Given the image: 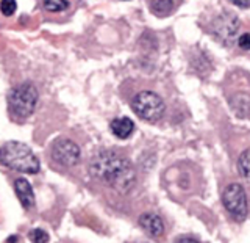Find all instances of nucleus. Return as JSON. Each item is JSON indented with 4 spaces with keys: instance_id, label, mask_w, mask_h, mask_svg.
<instances>
[{
    "instance_id": "obj_1",
    "label": "nucleus",
    "mask_w": 250,
    "mask_h": 243,
    "mask_svg": "<svg viewBox=\"0 0 250 243\" xmlns=\"http://www.w3.org/2000/svg\"><path fill=\"white\" fill-rule=\"evenodd\" d=\"M91 174L105 185L125 193L135 184V170L125 157L116 151L99 152L89 165Z\"/></svg>"
},
{
    "instance_id": "obj_2",
    "label": "nucleus",
    "mask_w": 250,
    "mask_h": 243,
    "mask_svg": "<svg viewBox=\"0 0 250 243\" xmlns=\"http://www.w3.org/2000/svg\"><path fill=\"white\" fill-rule=\"evenodd\" d=\"M0 165L27 174H36L41 168L33 151L21 141H8L0 147Z\"/></svg>"
},
{
    "instance_id": "obj_3",
    "label": "nucleus",
    "mask_w": 250,
    "mask_h": 243,
    "mask_svg": "<svg viewBox=\"0 0 250 243\" xmlns=\"http://www.w3.org/2000/svg\"><path fill=\"white\" fill-rule=\"evenodd\" d=\"M38 104V90L31 83H21L8 94V107L18 120L28 118Z\"/></svg>"
},
{
    "instance_id": "obj_4",
    "label": "nucleus",
    "mask_w": 250,
    "mask_h": 243,
    "mask_svg": "<svg viewBox=\"0 0 250 243\" xmlns=\"http://www.w3.org/2000/svg\"><path fill=\"white\" fill-rule=\"evenodd\" d=\"M131 108L138 118L147 122H155L164 115V100L153 91H141L131 100Z\"/></svg>"
},
{
    "instance_id": "obj_5",
    "label": "nucleus",
    "mask_w": 250,
    "mask_h": 243,
    "mask_svg": "<svg viewBox=\"0 0 250 243\" xmlns=\"http://www.w3.org/2000/svg\"><path fill=\"white\" fill-rule=\"evenodd\" d=\"M222 202L227 212L238 221H242L249 214V201L244 187L241 184H230L222 192Z\"/></svg>"
},
{
    "instance_id": "obj_6",
    "label": "nucleus",
    "mask_w": 250,
    "mask_h": 243,
    "mask_svg": "<svg viewBox=\"0 0 250 243\" xmlns=\"http://www.w3.org/2000/svg\"><path fill=\"white\" fill-rule=\"evenodd\" d=\"M52 159L62 167H74L80 160V147L72 140L60 138L52 145Z\"/></svg>"
},
{
    "instance_id": "obj_7",
    "label": "nucleus",
    "mask_w": 250,
    "mask_h": 243,
    "mask_svg": "<svg viewBox=\"0 0 250 243\" xmlns=\"http://www.w3.org/2000/svg\"><path fill=\"white\" fill-rule=\"evenodd\" d=\"M239 27V22L236 14L233 13H224L219 16L217 21L214 22V33L217 35L219 39L222 41H231V38L236 35Z\"/></svg>"
},
{
    "instance_id": "obj_8",
    "label": "nucleus",
    "mask_w": 250,
    "mask_h": 243,
    "mask_svg": "<svg viewBox=\"0 0 250 243\" xmlns=\"http://www.w3.org/2000/svg\"><path fill=\"white\" fill-rule=\"evenodd\" d=\"M139 224L141 227L146 231V234H148L153 239H160L164 234V224L163 219L153 214V212H147V214H143L139 217Z\"/></svg>"
},
{
    "instance_id": "obj_9",
    "label": "nucleus",
    "mask_w": 250,
    "mask_h": 243,
    "mask_svg": "<svg viewBox=\"0 0 250 243\" xmlns=\"http://www.w3.org/2000/svg\"><path fill=\"white\" fill-rule=\"evenodd\" d=\"M14 192L18 194V198L23 207L25 209L35 207V193H33V188H31L27 179H23V177L16 179L14 180Z\"/></svg>"
},
{
    "instance_id": "obj_10",
    "label": "nucleus",
    "mask_w": 250,
    "mask_h": 243,
    "mask_svg": "<svg viewBox=\"0 0 250 243\" xmlns=\"http://www.w3.org/2000/svg\"><path fill=\"white\" fill-rule=\"evenodd\" d=\"M109 127H111V132L117 138L127 140L133 133V130H135V124H133L130 118L122 116V118H116V120H113L111 124H109Z\"/></svg>"
},
{
    "instance_id": "obj_11",
    "label": "nucleus",
    "mask_w": 250,
    "mask_h": 243,
    "mask_svg": "<svg viewBox=\"0 0 250 243\" xmlns=\"http://www.w3.org/2000/svg\"><path fill=\"white\" fill-rule=\"evenodd\" d=\"M148 5H150V11L158 18H166L175 11L174 0H148Z\"/></svg>"
},
{
    "instance_id": "obj_12",
    "label": "nucleus",
    "mask_w": 250,
    "mask_h": 243,
    "mask_svg": "<svg viewBox=\"0 0 250 243\" xmlns=\"http://www.w3.org/2000/svg\"><path fill=\"white\" fill-rule=\"evenodd\" d=\"M238 171L242 177L250 180V149L244 151L238 159Z\"/></svg>"
},
{
    "instance_id": "obj_13",
    "label": "nucleus",
    "mask_w": 250,
    "mask_h": 243,
    "mask_svg": "<svg viewBox=\"0 0 250 243\" xmlns=\"http://www.w3.org/2000/svg\"><path fill=\"white\" fill-rule=\"evenodd\" d=\"M44 8L50 13H61L69 8L67 0H42Z\"/></svg>"
},
{
    "instance_id": "obj_14",
    "label": "nucleus",
    "mask_w": 250,
    "mask_h": 243,
    "mask_svg": "<svg viewBox=\"0 0 250 243\" xmlns=\"http://www.w3.org/2000/svg\"><path fill=\"white\" fill-rule=\"evenodd\" d=\"M28 239L31 240V243H47L49 242V234L42 229H31Z\"/></svg>"
},
{
    "instance_id": "obj_15",
    "label": "nucleus",
    "mask_w": 250,
    "mask_h": 243,
    "mask_svg": "<svg viewBox=\"0 0 250 243\" xmlns=\"http://www.w3.org/2000/svg\"><path fill=\"white\" fill-rule=\"evenodd\" d=\"M16 8H18L16 0H2V2H0V10H2L5 16H13Z\"/></svg>"
},
{
    "instance_id": "obj_16",
    "label": "nucleus",
    "mask_w": 250,
    "mask_h": 243,
    "mask_svg": "<svg viewBox=\"0 0 250 243\" xmlns=\"http://www.w3.org/2000/svg\"><path fill=\"white\" fill-rule=\"evenodd\" d=\"M238 44L242 50H250V33H244L241 35L238 39Z\"/></svg>"
},
{
    "instance_id": "obj_17",
    "label": "nucleus",
    "mask_w": 250,
    "mask_h": 243,
    "mask_svg": "<svg viewBox=\"0 0 250 243\" xmlns=\"http://www.w3.org/2000/svg\"><path fill=\"white\" fill-rule=\"evenodd\" d=\"M175 243H200V242L192 239V237H180V239L175 240Z\"/></svg>"
},
{
    "instance_id": "obj_18",
    "label": "nucleus",
    "mask_w": 250,
    "mask_h": 243,
    "mask_svg": "<svg viewBox=\"0 0 250 243\" xmlns=\"http://www.w3.org/2000/svg\"><path fill=\"white\" fill-rule=\"evenodd\" d=\"M233 3L241 8H250V0H233Z\"/></svg>"
},
{
    "instance_id": "obj_19",
    "label": "nucleus",
    "mask_w": 250,
    "mask_h": 243,
    "mask_svg": "<svg viewBox=\"0 0 250 243\" xmlns=\"http://www.w3.org/2000/svg\"><path fill=\"white\" fill-rule=\"evenodd\" d=\"M16 242H18V237H10V239H8V243H16Z\"/></svg>"
}]
</instances>
